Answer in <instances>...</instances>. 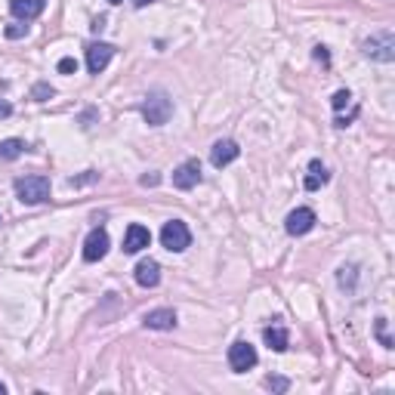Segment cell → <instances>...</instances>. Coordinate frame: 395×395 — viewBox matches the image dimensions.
Listing matches in <instances>:
<instances>
[{"mask_svg":"<svg viewBox=\"0 0 395 395\" xmlns=\"http://www.w3.org/2000/svg\"><path fill=\"white\" fill-rule=\"evenodd\" d=\"M112 56H114V47L112 44H90L87 47V71L90 74L105 71V65L112 62Z\"/></svg>","mask_w":395,"mask_h":395,"instance_id":"8fae6325","label":"cell"},{"mask_svg":"<svg viewBox=\"0 0 395 395\" xmlns=\"http://www.w3.org/2000/svg\"><path fill=\"white\" fill-rule=\"evenodd\" d=\"M148 4H155V0H133V6H136V10H142V6H148Z\"/></svg>","mask_w":395,"mask_h":395,"instance_id":"4316f807","label":"cell"},{"mask_svg":"<svg viewBox=\"0 0 395 395\" xmlns=\"http://www.w3.org/2000/svg\"><path fill=\"white\" fill-rule=\"evenodd\" d=\"M229 367L235 374H244L250 367H257V349L247 340H238L229 346Z\"/></svg>","mask_w":395,"mask_h":395,"instance_id":"5b68a950","label":"cell"},{"mask_svg":"<svg viewBox=\"0 0 395 395\" xmlns=\"http://www.w3.org/2000/svg\"><path fill=\"white\" fill-rule=\"evenodd\" d=\"M10 114H13V105L6 99H0V117H10Z\"/></svg>","mask_w":395,"mask_h":395,"instance_id":"d4e9b609","label":"cell"},{"mask_svg":"<svg viewBox=\"0 0 395 395\" xmlns=\"http://www.w3.org/2000/svg\"><path fill=\"white\" fill-rule=\"evenodd\" d=\"M148 244H151V232L146 225H139V223L127 225V232H124V254H139Z\"/></svg>","mask_w":395,"mask_h":395,"instance_id":"30bf717a","label":"cell"},{"mask_svg":"<svg viewBox=\"0 0 395 395\" xmlns=\"http://www.w3.org/2000/svg\"><path fill=\"white\" fill-rule=\"evenodd\" d=\"M0 395H6V386L4 383H0Z\"/></svg>","mask_w":395,"mask_h":395,"instance_id":"f1b7e54d","label":"cell"},{"mask_svg":"<svg viewBox=\"0 0 395 395\" xmlns=\"http://www.w3.org/2000/svg\"><path fill=\"white\" fill-rule=\"evenodd\" d=\"M133 275H136L139 288H158V284H161V266H158L155 259H142Z\"/></svg>","mask_w":395,"mask_h":395,"instance_id":"5bb4252c","label":"cell"},{"mask_svg":"<svg viewBox=\"0 0 395 395\" xmlns=\"http://www.w3.org/2000/svg\"><path fill=\"white\" fill-rule=\"evenodd\" d=\"M263 337H266V343H269V349H275V352H288V346H290V337H288V331L284 327H266L263 331Z\"/></svg>","mask_w":395,"mask_h":395,"instance_id":"2e32d148","label":"cell"},{"mask_svg":"<svg viewBox=\"0 0 395 395\" xmlns=\"http://www.w3.org/2000/svg\"><path fill=\"white\" fill-rule=\"evenodd\" d=\"M284 229H288V235H293V238H300V235H309L315 229V210L309 207H297L288 213V220H284Z\"/></svg>","mask_w":395,"mask_h":395,"instance_id":"8992f818","label":"cell"},{"mask_svg":"<svg viewBox=\"0 0 395 395\" xmlns=\"http://www.w3.org/2000/svg\"><path fill=\"white\" fill-rule=\"evenodd\" d=\"M16 198L28 207L44 204V201H49V179L47 176H19L16 179Z\"/></svg>","mask_w":395,"mask_h":395,"instance_id":"7a4b0ae2","label":"cell"},{"mask_svg":"<svg viewBox=\"0 0 395 395\" xmlns=\"http://www.w3.org/2000/svg\"><path fill=\"white\" fill-rule=\"evenodd\" d=\"M31 96H35L37 102H47L49 96H56V90L49 87V83H35V90H31Z\"/></svg>","mask_w":395,"mask_h":395,"instance_id":"ffe728a7","label":"cell"},{"mask_svg":"<svg viewBox=\"0 0 395 395\" xmlns=\"http://www.w3.org/2000/svg\"><path fill=\"white\" fill-rule=\"evenodd\" d=\"M108 4H124V0H108Z\"/></svg>","mask_w":395,"mask_h":395,"instance_id":"f546056e","label":"cell"},{"mask_svg":"<svg viewBox=\"0 0 395 395\" xmlns=\"http://www.w3.org/2000/svg\"><path fill=\"white\" fill-rule=\"evenodd\" d=\"M331 179V173H327V167L322 161H312L309 164V173H306V179H302V186H306V191H318L324 186V182Z\"/></svg>","mask_w":395,"mask_h":395,"instance_id":"9a60e30c","label":"cell"},{"mask_svg":"<svg viewBox=\"0 0 395 395\" xmlns=\"http://www.w3.org/2000/svg\"><path fill=\"white\" fill-rule=\"evenodd\" d=\"M266 386L269 389H275V392H288V380H284V377H266Z\"/></svg>","mask_w":395,"mask_h":395,"instance_id":"7402d4cb","label":"cell"},{"mask_svg":"<svg viewBox=\"0 0 395 395\" xmlns=\"http://www.w3.org/2000/svg\"><path fill=\"white\" fill-rule=\"evenodd\" d=\"M161 182V176L158 173H151V176H142V186H158Z\"/></svg>","mask_w":395,"mask_h":395,"instance_id":"484cf974","label":"cell"},{"mask_svg":"<svg viewBox=\"0 0 395 395\" xmlns=\"http://www.w3.org/2000/svg\"><path fill=\"white\" fill-rule=\"evenodd\" d=\"M374 331H377V340H380L386 349L395 346V340L389 337V322H386V318H377V322H374Z\"/></svg>","mask_w":395,"mask_h":395,"instance_id":"ac0fdd59","label":"cell"},{"mask_svg":"<svg viewBox=\"0 0 395 395\" xmlns=\"http://www.w3.org/2000/svg\"><path fill=\"white\" fill-rule=\"evenodd\" d=\"M22 151H25L22 139H4V142H0V161H16Z\"/></svg>","mask_w":395,"mask_h":395,"instance_id":"e0dca14e","label":"cell"},{"mask_svg":"<svg viewBox=\"0 0 395 395\" xmlns=\"http://www.w3.org/2000/svg\"><path fill=\"white\" fill-rule=\"evenodd\" d=\"M365 56L377 62H392L395 59V35L392 31H377L365 40Z\"/></svg>","mask_w":395,"mask_h":395,"instance_id":"277c9868","label":"cell"},{"mask_svg":"<svg viewBox=\"0 0 395 395\" xmlns=\"http://www.w3.org/2000/svg\"><path fill=\"white\" fill-rule=\"evenodd\" d=\"M44 6H47V0H10V13L22 22L37 19V16L44 13Z\"/></svg>","mask_w":395,"mask_h":395,"instance_id":"7c38bea8","label":"cell"},{"mask_svg":"<svg viewBox=\"0 0 395 395\" xmlns=\"http://www.w3.org/2000/svg\"><path fill=\"white\" fill-rule=\"evenodd\" d=\"M108 247H112L108 232L105 229H93L87 235V241H83V259H87V263H99V259L108 254Z\"/></svg>","mask_w":395,"mask_h":395,"instance_id":"52a82bcc","label":"cell"},{"mask_svg":"<svg viewBox=\"0 0 395 395\" xmlns=\"http://www.w3.org/2000/svg\"><path fill=\"white\" fill-rule=\"evenodd\" d=\"M10 40H19V37H25L28 35V25H6V31H4Z\"/></svg>","mask_w":395,"mask_h":395,"instance_id":"44dd1931","label":"cell"},{"mask_svg":"<svg viewBox=\"0 0 395 395\" xmlns=\"http://www.w3.org/2000/svg\"><path fill=\"white\" fill-rule=\"evenodd\" d=\"M315 59H318V62H324V65L331 62V56H327V49H324V47H315Z\"/></svg>","mask_w":395,"mask_h":395,"instance_id":"cb8c5ba5","label":"cell"},{"mask_svg":"<svg viewBox=\"0 0 395 395\" xmlns=\"http://www.w3.org/2000/svg\"><path fill=\"white\" fill-rule=\"evenodd\" d=\"M349 102H352V93H349V90H337V93H334V99H331L334 112H343V108H346Z\"/></svg>","mask_w":395,"mask_h":395,"instance_id":"d6986e66","label":"cell"},{"mask_svg":"<svg viewBox=\"0 0 395 395\" xmlns=\"http://www.w3.org/2000/svg\"><path fill=\"white\" fill-rule=\"evenodd\" d=\"M74 71H78V62H74L71 56L59 59V74H74Z\"/></svg>","mask_w":395,"mask_h":395,"instance_id":"603a6c76","label":"cell"},{"mask_svg":"<svg viewBox=\"0 0 395 395\" xmlns=\"http://www.w3.org/2000/svg\"><path fill=\"white\" fill-rule=\"evenodd\" d=\"M105 28V19H102V16H99V19L93 22V31H102Z\"/></svg>","mask_w":395,"mask_h":395,"instance_id":"83f0119b","label":"cell"},{"mask_svg":"<svg viewBox=\"0 0 395 395\" xmlns=\"http://www.w3.org/2000/svg\"><path fill=\"white\" fill-rule=\"evenodd\" d=\"M161 244L170 250V254H182L189 244H191V232H189V225L182 223V220H170V223H164V229H161Z\"/></svg>","mask_w":395,"mask_h":395,"instance_id":"3957f363","label":"cell"},{"mask_svg":"<svg viewBox=\"0 0 395 395\" xmlns=\"http://www.w3.org/2000/svg\"><path fill=\"white\" fill-rule=\"evenodd\" d=\"M173 114V99L164 93V90H151L142 102V117H146L148 127H164Z\"/></svg>","mask_w":395,"mask_h":395,"instance_id":"6da1fadb","label":"cell"},{"mask_svg":"<svg viewBox=\"0 0 395 395\" xmlns=\"http://www.w3.org/2000/svg\"><path fill=\"white\" fill-rule=\"evenodd\" d=\"M238 155H241L238 142H235V139H220V142H213V148H210V164L223 170V167H229Z\"/></svg>","mask_w":395,"mask_h":395,"instance_id":"9c48e42d","label":"cell"},{"mask_svg":"<svg viewBox=\"0 0 395 395\" xmlns=\"http://www.w3.org/2000/svg\"><path fill=\"white\" fill-rule=\"evenodd\" d=\"M142 324L148 331H173L176 327V312L173 309H151V312L142 318Z\"/></svg>","mask_w":395,"mask_h":395,"instance_id":"4fadbf2b","label":"cell"},{"mask_svg":"<svg viewBox=\"0 0 395 395\" xmlns=\"http://www.w3.org/2000/svg\"><path fill=\"white\" fill-rule=\"evenodd\" d=\"M198 182H201V164L195 161V158L182 161V164L173 170V186H176V189L189 191V189H195Z\"/></svg>","mask_w":395,"mask_h":395,"instance_id":"ba28073f","label":"cell"}]
</instances>
